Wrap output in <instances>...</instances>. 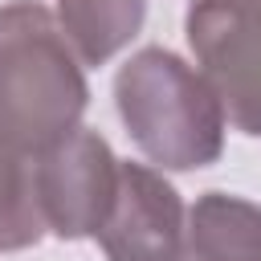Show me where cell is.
I'll return each instance as SVG.
<instances>
[{"label":"cell","mask_w":261,"mask_h":261,"mask_svg":"<svg viewBox=\"0 0 261 261\" xmlns=\"http://www.w3.org/2000/svg\"><path fill=\"white\" fill-rule=\"evenodd\" d=\"M90 86L57 16L37 0L0 4V135L41 155L82 126Z\"/></svg>","instance_id":"obj_1"},{"label":"cell","mask_w":261,"mask_h":261,"mask_svg":"<svg viewBox=\"0 0 261 261\" xmlns=\"http://www.w3.org/2000/svg\"><path fill=\"white\" fill-rule=\"evenodd\" d=\"M114 106L135 147L159 171H200L224 155V106L208 77L163 45H147L114 73Z\"/></svg>","instance_id":"obj_2"},{"label":"cell","mask_w":261,"mask_h":261,"mask_svg":"<svg viewBox=\"0 0 261 261\" xmlns=\"http://www.w3.org/2000/svg\"><path fill=\"white\" fill-rule=\"evenodd\" d=\"M184 29L224 118L261 139V0H192Z\"/></svg>","instance_id":"obj_3"},{"label":"cell","mask_w":261,"mask_h":261,"mask_svg":"<svg viewBox=\"0 0 261 261\" xmlns=\"http://www.w3.org/2000/svg\"><path fill=\"white\" fill-rule=\"evenodd\" d=\"M33 192L53 237H98L118 192V159L98 130L73 126L65 139L33 155Z\"/></svg>","instance_id":"obj_4"},{"label":"cell","mask_w":261,"mask_h":261,"mask_svg":"<svg viewBox=\"0 0 261 261\" xmlns=\"http://www.w3.org/2000/svg\"><path fill=\"white\" fill-rule=\"evenodd\" d=\"M98 245L106 261H188V212L159 167L118 163V192Z\"/></svg>","instance_id":"obj_5"},{"label":"cell","mask_w":261,"mask_h":261,"mask_svg":"<svg viewBox=\"0 0 261 261\" xmlns=\"http://www.w3.org/2000/svg\"><path fill=\"white\" fill-rule=\"evenodd\" d=\"M53 16L82 65H106L139 37L147 0H57Z\"/></svg>","instance_id":"obj_6"},{"label":"cell","mask_w":261,"mask_h":261,"mask_svg":"<svg viewBox=\"0 0 261 261\" xmlns=\"http://www.w3.org/2000/svg\"><path fill=\"white\" fill-rule=\"evenodd\" d=\"M45 232L37 192H33V155L0 135V253L37 245Z\"/></svg>","instance_id":"obj_7"},{"label":"cell","mask_w":261,"mask_h":261,"mask_svg":"<svg viewBox=\"0 0 261 261\" xmlns=\"http://www.w3.org/2000/svg\"><path fill=\"white\" fill-rule=\"evenodd\" d=\"M245 261H261V216H257V228H253V241H249Z\"/></svg>","instance_id":"obj_8"}]
</instances>
